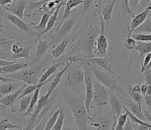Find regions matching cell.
Listing matches in <instances>:
<instances>
[{
	"label": "cell",
	"mask_w": 151,
	"mask_h": 130,
	"mask_svg": "<svg viewBox=\"0 0 151 130\" xmlns=\"http://www.w3.org/2000/svg\"><path fill=\"white\" fill-rule=\"evenodd\" d=\"M110 90L96 80L93 81V100L99 106H104L108 103Z\"/></svg>",
	"instance_id": "52a82bcc"
},
{
	"label": "cell",
	"mask_w": 151,
	"mask_h": 130,
	"mask_svg": "<svg viewBox=\"0 0 151 130\" xmlns=\"http://www.w3.org/2000/svg\"><path fill=\"white\" fill-rule=\"evenodd\" d=\"M66 3H67V1H60L59 4L57 6V7H56L55 11L54 12V13H53L52 15L50 16V17L49 22H48V24H47V26H46V29H45L43 32L38 33V36H42L43 35V34H45L46 32H50V31H51V29H53V27L55 26L56 21H57L58 16H59V12H60L61 7H62L63 5H65Z\"/></svg>",
	"instance_id": "603a6c76"
},
{
	"label": "cell",
	"mask_w": 151,
	"mask_h": 130,
	"mask_svg": "<svg viewBox=\"0 0 151 130\" xmlns=\"http://www.w3.org/2000/svg\"><path fill=\"white\" fill-rule=\"evenodd\" d=\"M93 75L97 81L100 82L102 85H104L106 88H107L110 91L118 93L121 92V88L118 81L108 72H102L99 70V68L93 67Z\"/></svg>",
	"instance_id": "5b68a950"
},
{
	"label": "cell",
	"mask_w": 151,
	"mask_h": 130,
	"mask_svg": "<svg viewBox=\"0 0 151 130\" xmlns=\"http://www.w3.org/2000/svg\"><path fill=\"white\" fill-rule=\"evenodd\" d=\"M64 119H65V114L63 111V108H61L60 113L58 117V120L55 124V125L52 128L51 130H62L63 127V124H64Z\"/></svg>",
	"instance_id": "d590c367"
},
{
	"label": "cell",
	"mask_w": 151,
	"mask_h": 130,
	"mask_svg": "<svg viewBox=\"0 0 151 130\" xmlns=\"http://www.w3.org/2000/svg\"><path fill=\"white\" fill-rule=\"evenodd\" d=\"M6 17L12 25L17 27L18 29H21L22 31H24L27 33H33V30L30 28V25L24 22L23 20L20 19L19 17L14 16L11 13H6Z\"/></svg>",
	"instance_id": "e0dca14e"
},
{
	"label": "cell",
	"mask_w": 151,
	"mask_h": 130,
	"mask_svg": "<svg viewBox=\"0 0 151 130\" xmlns=\"http://www.w3.org/2000/svg\"><path fill=\"white\" fill-rule=\"evenodd\" d=\"M22 129L24 127L12 124L7 119H0V130Z\"/></svg>",
	"instance_id": "1f68e13d"
},
{
	"label": "cell",
	"mask_w": 151,
	"mask_h": 130,
	"mask_svg": "<svg viewBox=\"0 0 151 130\" xmlns=\"http://www.w3.org/2000/svg\"><path fill=\"white\" fill-rule=\"evenodd\" d=\"M50 17V14L43 12L42 16V18L40 20L39 24H38L37 25H34L33 24H32L33 25H34L33 26V29H35V30H37V31L38 32V33L43 32V31L46 29V26H47V24L49 22Z\"/></svg>",
	"instance_id": "83f0119b"
},
{
	"label": "cell",
	"mask_w": 151,
	"mask_h": 130,
	"mask_svg": "<svg viewBox=\"0 0 151 130\" xmlns=\"http://www.w3.org/2000/svg\"><path fill=\"white\" fill-rule=\"evenodd\" d=\"M125 90L127 91V93L130 95V97L133 99L134 102H136V103H137L139 104H141V101H142V98H143L142 95L141 94L137 93V92H135L132 89V85L125 86Z\"/></svg>",
	"instance_id": "836d02e7"
},
{
	"label": "cell",
	"mask_w": 151,
	"mask_h": 130,
	"mask_svg": "<svg viewBox=\"0 0 151 130\" xmlns=\"http://www.w3.org/2000/svg\"><path fill=\"white\" fill-rule=\"evenodd\" d=\"M151 16V6H148L144 12L139 13L137 15L132 18L130 25L128 27V37H131L132 33L134 32L136 29H137L138 27L141 25L143 23L147 20L149 16Z\"/></svg>",
	"instance_id": "30bf717a"
},
{
	"label": "cell",
	"mask_w": 151,
	"mask_h": 130,
	"mask_svg": "<svg viewBox=\"0 0 151 130\" xmlns=\"http://www.w3.org/2000/svg\"><path fill=\"white\" fill-rule=\"evenodd\" d=\"M110 103H111V108L113 113L117 119L121 116V111L124 109V104L121 103L120 99L118 98V95L115 94V92L110 91Z\"/></svg>",
	"instance_id": "2e32d148"
},
{
	"label": "cell",
	"mask_w": 151,
	"mask_h": 130,
	"mask_svg": "<svg viewBox=\"0 0 151 130\" xmlns=\"http://www.w3.org/2000/svg\"><path fill=\"white\" fill-rule=\"evenodd\" d=\"M24 48V47L23 44L21 42L15 41L13 44L12 45V47H11V52L12 53L13 55H17L23 51Z\"/></svg>",
	"instance_id": "f35d334b"
},
{
	"label": "cell",
	"mask_w": 151,
	"mask_h": 130,
	"mask_svg": "<svg viewBox=\"0 0 151 130\" xmlns=\"http://www.w3.org/2000/svg\"><path fill=\"white\" fill-rule=\"evenodd\" d=\"M49 117L50 116H48V117H46V118L44 117L42 120L40 121V123L38 124L37 125H36V126L34 127L32 130H43L44 127H45V124H46V121H47V120L49 119Z\"/></svg>",
	"instance_id": "f6af8a7d"
},
{
	"label": "cell",
	"mask_w": 151,
	"mask_h": 130,
	"mask_svg": "<svg viewBox=\"0 0 151 130\" xmlns=\"http://www.w3.org/2000/svg\"><path fill=\"white\" fill-rule=\"evenodd\" d=\"M71 40H72V37L71 36H66L65 38L63 39L62 41L59 42L55 48L53 49V51H51V56H52L53 58H58L59 57H61L64 54L66 49L68 47V46L69 45Z\"/></svg>",
	"instance_id": "d6986e66"
},
{
	"label": "cell",
	"mask_w": 151,
	"mask_h": 130,
	"mask_svg": "<svg viewBox=\"0 0 151 130\" xmlns=\"http://www.w3.org/2000/svg\"><path fill=\"white\" fill-rule=\"evenodd\" d=\"M135 50L139 52L140 57H142L143 55H145L146 54H148V53H150L151 52V42H137V47H136Z\"/></svg>",
	"instance_id": "f1b7e54d"
},
{
	"label": "cell",
	"mask_w": 151,
	"mask_h": 130,
	"mask_svg": "<svg viewBox=\"0 0 151 130\" xmlns=\"http://www.w3.org/2000/svg\"><path fill=\"white\" fill-rule=\"evenodd\" d=\"M107 50H108V41L106 33H101L96 39V52L99 57H107Z\"/></svg>",
	"instance_id": "9a60e30c"
},
{
	"label": "cell",
	"mask_w": 151,
	"mask_h": 130,
	"mask_svg": "<svg viewBox=\"0 0 151 130\" xmlns=\"http://www.w3.org/2000/svg\"><path fill=\"white\" fill-rule=\"evenodd\" d=\"M83 69L85 73L84 83L86 85V98H85V106L86 109L89 115V118L90 116V107L91 102L93 98V67L91 64L87 62H83Z\"/></svg>",
	"instance_id": "277c9868"
},
{
	"label": "cell",
	"mask_w": 151,
	"mask_h": 130,
	"mask_svg": "<svg viewBox=\"0 0 151 130\" xmlns=\"http://www.w3.org/2000/svg\"><path fill=\"white\" fill-rule=\"evenodd\" d=\"M28 84H23L21 87L17 90L16 92H14L12 94H8V95H6L4 96V98H2L0 99V112H2L3 110H4L5 109H7V107H12V112H15V110L13 108L14 103L18 101V98L20 97V95L21 94V93L23 92V90H24V88L26 87Z\"/></svg>",
	"instance_id": "9c48e42d"
},
{
	"label": "cell",
	"mask_w": 151,
	"mask_h": 130,
	"mask_svg": "<svg viewBox=\"0 0 151 130\" xmlns=\"http://www.w3.org/2000/svg\"><path fill=\"white\" fill-rule=\"evenodd\" d=\"M38 72L35 68H24L16 73L11 75H7L6 77L15 79L17 81L22 82L26 84H38L37 79Z\"/></svg>",
	"instance_id": "8992f818"
},
{
	"label": "cell",
	"mask_w": 151,
	"mask_h": 130,
	"mask_svg": "<svg viewBox=\"0 0 151 130\" xmlns=\"http://www.w3.org/2000/svg\"><path fill=\"white\" fill-rule=\"evenodd\" d=\"M149 68H151V60H150V62L149 65H148L147 67H146V68H145V69H149Z\"/></svg>",
	"instance_id": "9f6ffc18"
},
{
	"label": "cell",
	"mask_w": 151,
	"mask_h": 130,
	"mask_svg": "<svg viewBox=\"0 0 151 130\" xmlns=\"http://www.w3.org/2000/svg\"><path fill=\"white\" fill-rule=\"evenodd\" d=\"M33 48L32 46H26V47H24V50L20 52L19 55H12V58H13V60H17L18 58H29V53H30V50Z\"/></svg>",
	"instance_id": "ab89813d"
},
{
	"label": "cell",
	"mask_w": 151,
	"mask_h": 130,
	"mask_svg": "<svg viewBox=\"0 0 151 130\" xmlns=\"http://www.w3.org/2000/svg\"><path fill=\"white\" fill-rule=\"evenodd\" d=\"M115 3V1H110L102 10V17L103 20H104V22H105L106 26L109 25L110 20L111 19L112 12H113V10H114Z\"/></svg>",
	"instance_id": "d4e9b609"
},
{
	"label": "cell",
	"mask_w": 151,
	"mask_h": 130,
	"mask_svg": "<svg viewBox=\"0 0 151 130\" xmlns=\"http://www.w3.org/2000/svg\"><path fill=\"white\" fill-rule=\"evenodd\" d=\"M143 75H144L145 84L148 85H151V68L145 69V71L143 72Z\"/></svg>",
	"instance_id": "7bdbcfd3"
},
{
	"label": "cell",
	"mask_w": 151,
	"mask_h": 130,
	"mask_svg": "<svg viewBox=\"0 0 151 130\" xmlns=\"http://www.w3.org/2000/svg\"><path fill=\"white\" fill-rule=\"evenodd\" d=\"M132 89L135 91V92H137L139 94H141V85L140 84H134V85H132Z\"/></svg>",
	"instance_id": "db71d44e"
},
{
	"label": "cell",
	"mask_w": 151,
	"mask_h": 130,
	"mask_svg": "<svg viewBox=\"0 0 151 130\" xmlns=\"http://www.w3.org/2000/svg\"><path fill=\"white\" fill-rule=\"evenodd\" d=\"M124 130H135L134 127H133V124H132V122L128 118L127 121H126Z\"/></svg>",
	"instance_id": "c3c4849f"
},
{
	"label": "cell",
	"mask_w": 151,
	"mask_h": 130,
	"mask_svg": "<svg viewBox=\"0 0 151 130\" xmlns=\"http://www.w3.org/2000/svg\"><path fill=\"white\" fill-rule=\"evenodd\" d=\"M89 120H90L91 125L94 127L96 130H111L112 121L106 117H99L96 120H93L91 117H89Z\"/></svg>",
	"instance_id": "7402d4cb"
},
{
	"label": "cell",
	"mask_w": 151,
	"mask_h": 130,
	"mask_svg": "<svg viewBox=\"0 0 151 130\" xmlns=\"http://www.w3.org/2000/svg\"><path fill=\"white\" fill-rule=\"evenodd\" d=\"M71 59V58H67L66 60L64 61H61L59 62V63H56V64H54L52 66H50V68H48L46 69V71L43 72V74L41 76V77L39 78V80H38V83H43V82H45L49 78H50L52 77V75L57 70H58V68H60L61 66H63V64H66Z\"/></svg>",
	"instance_id": "44dd1931"
},
{
	"label": "cell",
	"mask_w": 151,
	"mask_h": 130,
	"mask_svg": "<svg viewBox=\"0 0 151 130\" xmlns=\"http://www.w3.org/2000/svg\"><path fill=\"white\" fill-rule=\"evenodd\" d=\"M27 5H28L27 1L17 0V1H13V3L10 5L4 6V8L7 10L8 12H10L11 14L22 20L24 16V12L26 10Z\"/></svg>",
	"instance_id": "7c38bea8"
},
{
	"label": "cell",
	"mask_w": 151,
	"mask_h": 130,
	"mask_svg": "<svg viewBox=\"0 0 151 130\" xmlns=\"http://www.w3.org/2000/svg\"><path fill=\"white\" fill-rule=\"evenodd\" d=\"M32 97H33V94H29V95H27V96H24V97L21 98L20 99H19V102H20V107H19L18 111H19L20 114L23 115L24 113L26 112V110H28V108L29 107V104L30 102H31V99H32Z\"/></svg>",
	"instance_id": "f546056e"
},
{
	"label": "cell",
	"mask_w": 151,
	"mask_h": 130,
	"mask_svg": "<svg viewBox=\"0 0 151 130\" xmlns=\"http://www.w3.org/2000/svg\"><path fill=\"white\" fill-rule=\"evenodd\" d=\"M39 94L40 89H38L33 94V97H32V99H31V102H30L29 107L28 108V110H26V112L23 114L24 116H30L33 113L34 109H35V107L37 106V103L38 99H39Z\"/></svg>",
	"instance_id": "4316f807"
},
{
	"label": "cell",
	"mask_w": 151,
	"mask_h": 130,
	"mask_svg": "<svg viewBox=\"0 0 151 130\" xmlns=\"http://www.w3.org/2000/svg\"><path fill=\"white\" fill-rule=\"evenodd\" d=\"M144 100L148 107V110L151 114V95H145V96H144Z\"/></svg>",
	"instance_id": "bcb514c9"
},
{
	"label": "cell",
	"mask_w": 151,
	"mask_h": 130,
	"mask_svg": "<svg viewBox=\"0 0 151 130\" xmlns=\"http://www.w3.org/2000/svg\"><path fill=\"white\" fill-rule=\"evenodd\" d=\"M1 31H2V26L0 25V32H1Z\"/></svg>",
	"instance_id": "6f0895ef"
},
{
	"label": "cell",
	"mask_w": 151,
	"mask_h": 130,
	"mask_svg": "<svg viewBox=\"0 0 151 130\" xmlns=\"http://www.w3.org/2000/svg\"><path fill=\"white\" fill-rule=\"evenodd\" d=\"M148 84H143L142 85H141V94L145 96L146 95V90H147Z\"/></svg>",
	"instance_id": "f5cc1de1"
},
{
	"label": "cell",
	"mask_w": 151,
	"mask_h": 130,
	"mask_svg": "<svg viewBox=\"0 0 151 130\" xmlns=\"http://www.w3.org/2000/svg\"><path fill=\"white\" fill-rule=\"evenodd\" d=\"M151 31V16H149L147 20L145 21L141 25L138 27L137 29L135 30L134 32L137 33H140L141 32H150Z\"/></svg>",
	"instance_id": "e575fe53"
},
{
	"label": "cell",
	"mask_w": 151,
	"mask_h": 130,
	"mask_svg": "<svg viewBox=\"0 0 151 130\" xmlns=\"http://www.w3.org/2000/svg\"><path fill=\"white\" fill-rule=\"evenodd\" d=\"M46 3V1H37V2H28V5H27L26 10H25V13H26V16H30L32 12V11L37 8H41L43 6V4Z\"/></svg>",
	"instance_id": "d6a6232c"
},
{
	"label": "cell",
	"mask_w": 151,
	"mask_h": 130,
	"mask_svg": "<svg viewBox=\"0 0 151 130\" xmlns=\"http://www.w3.org/2000/svg\"><path fill=\"white\" fill-rule=\"evenodd\" d=\"M84 78H85L84 69L81 64L72 68L68 73V81L69 84L71 85L81 84L84 82Z\"/></svg>",
	"instance_id": "8fae6325"
},
{
	"label": "cell",
	"mask_w": 151,
	"mask_h": 130,
	"mask_svg": "<svg viewBox=\"0 0 151 130\" xmlns=\"http://www.w3.org/2000/svg\"><path fill=\"white\" fill-rule=\"evenodd\" d=\"M83 2L84 1H74V0H69V1H67V3L65 4V7H64V12H63V15L62 16V19L60 20V23H59V25L58 26V29H59L61 25H62L63 23L65 22L68 19L69 16L71 15V12H72V10L73 8H76L77 6H79L80 5H82ZM56 29V30H57Z\"/></svg>",
	"instance_id": "ffe728a7"
},
{
	"label": "cell",
	"mask_w": 151,
	"mask_h": 130,
	"mask_svg": "<svg viewBox=\"0 0 151 130\" xmlns=\"http://www.w3.org/2000/svg\"><path fill=\"white\" fill-rule=\"evenodd\" d=\"M67 104L73 116L78 130H88L89 115L85 103L77 98L71 97L67 99Z\"/></svg>",
	"instance_id": "7a4b0ae2"
},
{
	"label": "cell",
	"mask_w": 151,
	"mask_h": 130,
	"mask_svg": "<svg viewBox=\"0 0 151 130\" xmlns=\"http://www.w3.org/2000/svg\"><path fill=\"white\" fill-rule=\"evenodd\" d=\"M12 3H13V1H12V0H6V1H4V0H0V6H8V5H10V4H12Z\"/></svg>",
	"instance_id": "816d5d0a"
},
{
	"label": "cell",
	"mask_w": 151,
	"mask_h": 130,
	"mask_svg": "<svg viewBox=\"0 0 151 130\" xmlns=\"http://www.w3.org/2000/svg\"><path fill=\"white\" fill-rule=\"evenodd\" d=\"M99 32V27H93L89 29L87 32L84 34L81 40L80 46L81 49V54L83 55V58H80L81 63H82L86 59L93 58L94 54H93V49L95 46V39Z\"/></svg>",
	"instance_id": "3957f363"
},
{
	"label": "cell",
	"mask_w": 151,
	"mask_h": 130,
	"mask_svg": "<svg viewBox=\"0 0 151 130\" xmlns=\"http://www.w3.org/2000/svg\"><path fill=\"white\" fill-rule=\"evenodd\" d=\"M135 39L137 42H151V34L150 33H136L132 37Z\"/></svg>",
	"instance_id": "74e56055"
},
{
	"label": "cell",
	"mask_w": 151,
	"mask_h": 130,
	"mask_svg": "<svg viewBox=\"0 0 151 130\" xmlns=\"http://www.w3.org/2000/svg\"><path fill=\"white\" fill-rule=\"evenodd\" d=\"M17 62V60H14V61H8V60H5V59H1L0 58V68L1 67H4V66H7V65L12 64L14 63Z\"/></svg>",
	"instance_id": "f907efd6"
},
{
	"label": "cell",
	"mask_w": 151,
	"mask_h": 130,
	"mask_svg": "<svg viewBox=\"0 0 151 130\" xmlns=\"http://www.w3.org/2000/svg\"><path fill=\"white\" fill-rule=\"evenodd\" d=\"M0 82L7 83V82H20V81H17V80H15V79H12V78L3 77V76H1V75H0Z\"/></svg>",
	"instance_id": "7dc6e473"
},
{
	"label": "cell",
	"mask_w": 151,
	"mask_h": 130,
	"mask_svg": "<svg viewBox=\"0 0 151 130\" xmlns=\"http://www.w3.org/2000/svg\"><path fill=\"white\" fill-rule=\"evenodd\" d=\"M93 1H84L83 2V6H82V10H81V15L85 14L86 12H88L89 10V8L91 7V5L93 4Z\"/></svg>",
	"instance_id": "ee69618b"
},
{
	"label": "cell",
	"mask_w": 151,
	"mask_h": 130,
	"mask_svg": "<svg viewBox=\"0 0 151 130\" xmlns=\"http://www.w3.org/2000/svg\"><path fill=\"white\" fill-rule=\"evenodd\" d=\"M128 114L126 113V112L122 114L121 116L117 119V123H116L115 130H124L125 124H126V121L128 120Z\"/></svg>",
	"instance_id": "8d00e7d4"
},
{
	"label": "cell",
	"mask_w": 151,
	"mask_h": 130,
	"mask_svg": "<svg viewBox=\"0 0 151 130\" xmlns=\"http://www.w3.org/2000/svg\"><path fill=\"white\" fill-rule=\"evenodd\" d=\"M83 62H87V63H89L93 65H98L99 67L102 68V69L108 72V73L117 75L116 72L112 70L111 66L110 64V58L108 57H93V58H89V59H86Z\"/></svg>",
	"instance_id": "5bb4252c"
},
{
	"label": "cell",
	"mask_w": 151,
	"mask_h": 130,
	"mask_svg": "<svg viewBox=\"0 0 151 130\" xmlns=\"http://www.w3.org/2000/svg\"><path fill=\"white\" fill-rule=\"evenodd\" d=\"M29 65L23 63V62H16L12 64L7 65V66H4L0 68V75H6L8 74H13L16 73L17 72L20 71L21 69L28 68Z\"/></svg>",
	"instance_id": "ac0fdd59"
},
{
	"label": "cell",
	"mask_w": 151,
	"mask_h": 130,
	"mask_svg": "<svg viewBox=\"0 0 151 130\" xmlns=\"http://www.w3.org/2000/svg\"><path fill=\"white\" fill-rule=\"evenodd\" d=\"M21 130H25V129H24H24H22Z\"/></svg>",
	"instance_id": "680465c9"
},
{
	"label": "cell",
	"mask_w": 151,
	"mask_h": 130,
	"mask_svg": "<svg viewBox=\"0 0 151 130\" xmlns=\"http://www.w3.org/2000/svg\"><path fill=\"white\" fill-rule=\"evenodd\" d=\"M49 48V45L46 41L42 40V39H37V43L36 53H35V58H39L42 56Z\"/></svg>",
	"instance_id": "484cf974"
},
{
	"label": "cell",
	"mask_w": 151,
	"mask_h": 130,
	"mask_svg": "<svg viewBox=\"0 0 151 130\" xmlns=\"http://www.w3.org/2000/svg\"><path fill=\"white\" fill-rule=\"evenodd\" d=\"M141 3L140 1H133V0H132V1H128V6L129 10L131 11L135 15V13H137L138 10V5H139V3Z\"/></svg>",
	"instance_id": "b9f144b4"
},
{
	"label": "cell",
	"mask_w": 151,
	"mask_h": 130,
	"mask_svg": "<svg viewBox=\"0 0 151 130\" xmlns=\"http://www.w3.org/2000/svg\"><path fill=\"white\" fill-rule=\"evenodd\" d=\"M74 62V58H71V59L69 60L65 65L64 67L63 68V69L61 71H59L58 73H56V75L54 77L53 80L49 83V87H48V90L46 92V94L42 95V97L39 98L38 99V102L37 103V106L34 109V111L33 113L30 116V119L29 120V122L27 124V126L24 128L25 130H32L33 129V126L37 124V119L39 117L40 114L42 113V111L44 109V107H46V104L49 103V100L51 95L54 93V91L55 90V88L57 87V85L59 84V82L62 79L63 76L65 73V72L68 70V68L70 67V65H72Z\"/></svg>",
	"instance_id": "6da1fadb"
},
{
	"label": "cell",
	"mask_w": 151,
	"mask_h": 130,
	"mask_svg": "<svg viewBox=\"0 0 151 130\" xmlns=\"http://www.w3.org/2000/svg\"><path fill=\"white\" fill-rule=\"evenodd\" d=\"M81 16V11L73 13V15L70 16L68 19L63 24L59 29L56 30V38H62L63 40L66 36L68 35L69 32L72 31L73 26H74L76 22L77 21V20L79 19Z\"/></svg>",
	"instance_id": "ba28073f"
},
{
	"label": "cell",
	"mask_w": 151,
	"mask_h": 130,
	"mask_svg": "<svg viewBox=\"0 0 151 130\" xmlns=\"http://www.w3.org/2000/svg\"><path fill=\"white\" fill-rule=\"evenodd\" d=\"M23 84L22 82H7L3 83V84L0 87V94L2 95H8L16 92L17 90H19Z\"/></svg>",
	"instance_id": "cb8c5ba5"
},
{
	"label": "cell",
	"mask_w": 151,
	"mask_h": 130,
	"mask_svg": "<svg viewBox=\"0 0 151 130\" xmlns=\"http://www.w3.org/2000/svg\"><path fill=\"white\" fill-rule=\"evenodd\" d=\"M60 110H61V108H59V110H57L54 113L49 117V119L46 121V124H45V127L43 130H51L52 128L55 125V124L56 123V121L58 120V117L59 116V113H60Z\"/></svg>",
	"instance_id": "4dcf8cb0"
},
{
	"label": "cell",
	"mask_w": 151,
	"mask_h": 130,
	"mask_svg": "<svg viewBox=\"0 0 151 130\" xmlns=\"http://www.w3.org/2000/svg\"><path fill=\"white\" fill-rule=\"evenodd\" d=\"M13 41V39H12V40H7V39L5 38V37H4V36H0V46H1L7 45V44L12 42Z\"/></svg>",
	"instance_id": "681fc988"
},
{
	"label": "cell",
	"mask_w": 151,
	"mask_h": 130,
	"mask_svg": "<svg viewBox=\"0 0 151 130\" xmlns=\"http://www.w3.org/2000/svg\"><path fill=\"white\" fill-rule=\"evenodd\" d=\"M119 97H121L119 94ZM121 99L124 101L123 104L124 105L125 107H128L127 108L129 109V111L131 112L132 115H134L135 116L138 118L139 120H142V121H145L146 122V120L144 116V114H143V109H142V107H141V104H139L137 103H136L134 101H130L126 99L124 97H121Z\"/></svg>",
	"instance_id": "4fadbf2b"
},
{
	"label": "cell",
	"mask_w": 151,
	"mask_h": 130,
	"mask_svg": "<svg viewBox=\"0 0 151 130\" xmlns=\"http://www.w3.org/2000/svg\"><path fill=\"white\" fill-rule=\"evenodd\" d=\"M7 130H15V129H7Z\"/></svg>",
	"instance_id": "91938a15"
},
{
	"label": "cell",
	"mask_w": 151,
	"mask_h": 130,
	"mask_svg": "<svg viewBox=\"0 0 151 130\" xmlns=\"http://www.w3.org/2000/svg\"><path fill=\"white\" fill-rule=\"evenodd\" d=\"M146 95H151V85H148L146 90Z\"/></svg>",
	"instance_id": "11a10c76"
},
{
	"label": "cell",
	"mask_w": 151,
	"mask_h": 130,
	"mask_svg": "<svg viewBox=\"0 0 151 130\" xmlns=\"http://www.w3.org/2000/svg\"><path fill=\"white\" fill-rule=\"evenodd\" d=\"M137 42L132 37H128L124 42V46L127 50H135L137 47Z\"/></svg>",
	"instance_id": "60d3db41"
}]
</instances>
